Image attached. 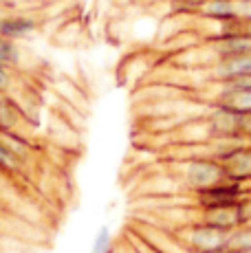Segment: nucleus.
<instances>
[{"instance_id":"obj_1","label":"nucleus","mask_w":251,"mask_h":253,"mask_svg":"<svg viewBox=\"0 0 251 253\" xmlns=\"http://www.w3.org/2000/svg\"><path fill=\"white\" fill-rule=\"evenodd\" d=\"M178 176L190 192H201L227 178V169L220 161L211 157H192L178 165Z\"/></svg>"},{"instance_id":"obj_2","label":"nucleus","mask_w":251,"mask_h":253,"mask_svg":"<svg viewBox=\"0 0 251 253\" xmlns=\"http://www.w3.org/2000/svg\"><path fill=\"white\" fill-rule=\"evenodd\" d=\"M178 242H181V247L187 253L218 251V249H227L229 231L218 229L214 225H207V222L194 220L178 231Z\"/></svg>"},{"instance_id":"obj_3","label":"nucleus","mask_w":251,"mask_h":253,"mask_svg":"<svg viewBox=\"0 0 251 253\" xmlns=\"http://www.w3.org/2000/svg\"><path fill=\"white\" fill-rule=\"evenodd\" d=\"M251 194L245 189V183L231 181L225 178L223 183H216L207 189L194 192V203L199 209H207V207H227V205H236V203L249 198Z\"/></svg>"},{"instance_id":"obj_4","label":"nucleus","mask_w":251,"mask_h":253,"mask_svg":"<svg viewBox=\"0 0 251 253\" xmlns=\"http://www.w3.org/2000/svg\"><path fill=\"white\" fill-rule=\"evenodd\" d=\"M214 86V95H211V106L216 108H225L236 115H251V90L243 88H231L223 84H211Z\"/></svg>"},{"instance_id":"obj_5","label":"nucleus","mask_w":251,"mask_h":253,"mask_svg":"<svg viewBox=\"0 0 251 253\" xmlns=\"http://www.w3.org/2000/svg\"><path fill=\"white\" fill-rule=\"evenodd\" d=\"M247 73H251V53L229 57V60H220L216 64L207 66V82L209 84H223L227 80L247 75Z\"/></svg>"},{"instance_id":"obj_6","label":"nucleus","mask_w":251,"mask_h":253,"mask_svg":"<svg viewBox=\"0 0 251 253\" xmlns=\"http://www.w3.org/2000/svg\"><path fill=\"white\" fill-rule=\"evenodd\" d=\"M36 31H38V22L31 16H22V13L0 16V38H7L11 42H20L36 36Z\"/></svg>"},{"instance_id":"obj_7","label":"nucleus","mask_w":251,"mask_h":253,"mask_svg":"<svg viewBox=\"0 0 251 253\" xmlns=\"http://www.w3.org/2000/svg\"><path fill=\"white\" fill-rule=\"evenodd\" d=\"M223 165L227 169V178L238 183H251V141L240 143Z\"/></svg>"},{"instance_id":"obj_8","label":"nucleus","mask_w":251,"mask_h":253,"mask_svg":"<svg viewBox=\"0 0 251 253\" xmlns=\"http://www.w3.org/2000/svg\"><path fill=\"white\" fill-rule=\"evenodd\" d=\"M196 16H201L203 20L223 22L238 16V7H236V0H203Z\"/></svg>"},{"instance_id":"obj_9","label":"nucleus","mask_w":251,"mask_h":253,"mask_svg":"<svg viewBox=\"0 0 251 253\" xmlns=\"http://www.w3.org/2000/svg\"><path fill=\"white\" fill-rule=\"evenodd\" d=\"M25 161L4 139H0V174L4 176H22L25 172Z\"/></svg>"},{"instance_id":"obj_10","label":"nucleus","mask_w":251,"mask_h":253,"mask_svg":"<svg viewBox=\"0 0 251 253\" xmlns=\"http://www.w3.org/2000/svg\"><path fill=\"white\" fill-rule=\"evenodd\" d=\"M227 249L231 253L238 251H251V222L243 225L238 229L229 231V242H227Z\"/></svg>"},{"instance_id":"obj_11","label":"nucleus","mask_w":251,"mask_h":253,"mask_svg":"<svg viewBox=\"0 0 251 253\" xmlns=\"http://www.w3.org/2000/svg\"><path fill=\"white\" fill-rule=\"evenodd\" d=\"M20 60H22V53L18 42L0 38V64H7L11 69H16V66H20Z\"/></svg>"},{"instance_id":"obj_12","label":"nucleus","mask_w":251,"mask_h":253,"mask_svg":"<svg viewBox=\"0 0 251 253\" xmlns=\"http://www.w3.org/2000/svg\"><path fill=\"white\" fill-rule=\"evenodd\" d=\"M90 253H113V231L108 225H101L93 238Z\"/></svg>"},{"instance_id":"obj_13","label":"nucleus","mask_w":251,"mask_h":253,"mask_svg":"<svg viewBox=\"0 0 251 253\" xmlns=\"http://www.w3.org/2000/svg\"><path fill=\"white\" fill-rule=\"evenodd\" d=\"M13 86V73L11 66L7 64H0V95H7Z\"/></svg>"},{"instance_id":"obj_14","label":"nucleus","mask_w":251,"mask_h":253,"mask_svg":"<svg viewBox=\"0 0 251 253\" xmlns=\"http://www.w3.org/2000/svg\"><path fill=\"white\" fill-rule=\"evenodd\" d=\"M207 253H231L229 249H218V251H207Z\"/></svg>"},{"instance_id":"obj_15","label":"nucleus","mask_w":251,"mask_h":253,"mask_svg":"<svg viewBox=\"0 0 251 253\" xmlns=\"http://www.w3.org/2000/svg\"><path fill=\"white\" fill-rule=\"evenodd\" d=\"M4 181V174H0V183H2Z\"/></svg>"},{"instance_id":"obj_16","label":"nucleus","mask_w":251,"mask_h":253,"mask_svg":"<svg viewBox=\"0 0 251 253\" xmlns=\"http://www.w3.org/2000/svg\"><path fill=\"white\" fill-rule=\"evenodd\" d=\"M238 253H251V251H238Z\"/></svg>"},{"instance_id":"obj_17","label":"nucleus","mask_w":251,"mask_h":253,"mask_svg":"<svg viewBox=\"0 0 251 253\" xmlns=\"http://www.w3.org/2000/svg\"><path fill=\"white\" fill-rule=\"evenodd\" d=\"M0 97H2V95H0Z\"/></svg>"}]
</instances>
